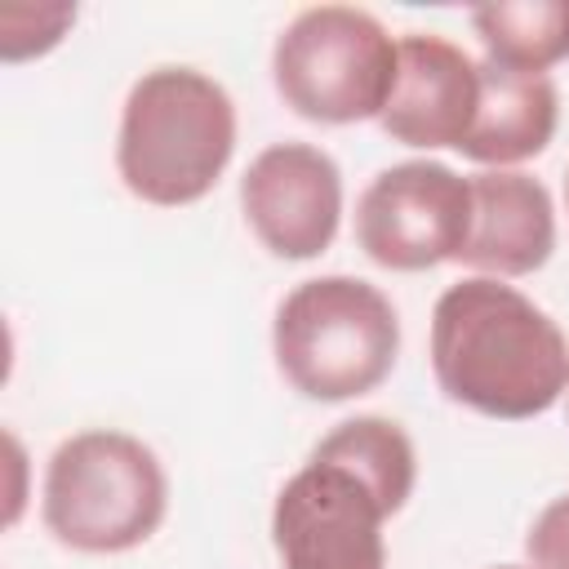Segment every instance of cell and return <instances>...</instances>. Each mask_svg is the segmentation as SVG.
<instances>
[{
	"label": "cell",
	"mask_w": 569,
	"mask_h": 569,
	"mask_svg": "<svg viewBox=\"0 0 569 569\" xmlns=\"http://www.w3.org/2000/svg\"><path fill=\"white\" fill-rule=\"evenodd\" d=\"M311 458H325V462H338V467L356 471V476L382 498V507H387L391 516L409 502L413 480H418L413 440L405 436L400 422L378 418V413H360V418L338 422L329 436L316 440Z\"/></svg>",
	"instance_id": "obj_12"
},
{
	"label": "cell",
	"mask_w": 569,
	"mask_h": 569,
	"mask_svg": "<svg viewBox=\"0 0 569 569\" xmlns=\"http://www.w3.org/2000/svg\"><path fill=\"white\" fill-rule=\"evenodd\" d=\"M471 31L480 36L489 62L511 71L547 76L569 58V0H498L471 9Z\"/></svg>",
	"instance_id": "obj_13"
},
{
	"label": "cell",
	"mask_w": 569,
	"mask_h": 569,
	"mask_svg": "<svg viewBox=\"0 0 569 569\" xmlns=\"http://www.w3.org/2000/svg\"><path fill=\"white\" fill-rule=\"evenodd\" d=\"M391 511L347 467L307 458L276 493L271 542L284 569H387Z\"/></svg>",
	"instance_id": "obj_7"
},
{
	"label": "cell",
	"mask_w": 569,
	"mask_h": 569,
	"mask_svg": "<svg viewBox=\"0 0 569 569\" xmlns=\"http://www.w3.org/2000/svg\"><path fill=\"white\" fill-rule=\"evenodd\" d=\"M565 200H569V178H565Z\"/></svg>",
	"instance_id": "obj_18"
},
{
	"label": "cell",
	"mask_w": 569,
	"mask_h": 569,
	"mask_svg": "<svg viewBox=\"0 0 569 569\" xmlns=\"http://www.w3.org/2000/svg\"><path fill=\"white\" fill-rule=\"evenodd\" d=\"M240 209L267 253L284 262H311L338 236L342 169L311 142H271L240 178Z\"/></svg>",
	"instance_id": "obj_8"
},
{
	"label": "cell",
	"mask_w": 569,
	"mask_h": 569,
	"mask_svg": "<svg viewBox=\"0 0 569 569\" xmlns=\"http://www.w3.org/2000/svg\"><path fill=\"white\" fill-rule=\"evenodd\" d=\"M476 67H480V102L458 151L485 169H516L542 156L560 124V93L551 76L511 71L489 58Z\"/></svg>",
	"instance_id": "obj_11"
},
{
	"label": "cell",
	"mask_w": 569,
	"mask_h": 569,
	"mask_svg": "<svg viewBox=\"0 0 569 569\" xmlns=\"http://www.w3.org/2000/svg\"><path fill=\"white\" fill-rule=\"evenodd\" d=\"M4 445H9V467H13V489H9V525H13L22 511V445L13 436H4Z\"/></svg>",
	"instance_id": "obj_16"
},
{
	"label": "cell",
	"mask_w": 569,
	"mask_h": 569,
	"mask_svg": "<svg viewBox=\"0 0 569 569\" xmlns=\"http://www.w3.org/2000/svg\"><path fill=\"white\" fill-rule=\"evenodd\" d=\"M271 351L298 396L320 405L356 400L396 369L400 316L391 298L360 276H311L280 298Z\"/></svg>",
	"instance_id": "obj_3"
},
{
	"label": "cell",
	"mask_w": 569,
	"mask_h": 569,
	"mask_svg": "<svg viewBox=\"0 0 569 569\" xmlns=\"http://www.w3.org/2000/svg\"><path fill=\"white\" fill-rule=\"evenodd\" d=\"M556 249V204L551 191L520 169L471 173V236L458 253L462 267L516 280L538 271Z\"/></svg>",
	"instance_id": "obj_10"
},
{
	"label": "cell",
	"mask_w": 569,
	"mask_h": 569,
	"mask_svg": "<svg viewBox=\"0 0 569 569\" xmlns=\"http://www.w3.org/2000/svg\"><path fill=\"white\" fill-rule=\"evenodd\" d=\"M525 551L533 569H569V493L538 511L525 533Z\"/></svg>",
	"instance_id": "obj_15"
},
{
	"label": "cell",
	"mask_w": 569,
	"mask_h": 569,
	"mask_svg": "<svg viewBox=\"0 0 569 569\" xmlns=\"http://www.w3.org/2000/svg\"><path fill=\"white\" fill-rule=\"evenodd\" d=\"M471 236V178L440 160H400L356 200V244L387 271L458 262Z\"/></svg>",
	"instance_id": "obj_6"
},
{
	"label": "cell",
	"mask_w": 569,
	"mask_h": 569,
	"mask_svg": "<svg viewBox=\"0 0 569 569\" xmlns=\"http://www.w3.org/2000/svg\"><path fill=\"white\" fill-rule=\"evenodd\" d=\"M236 156V102L196 67H151L133 80L120 133V182L160 209L204 200Z\"/></svg>",
	"instance_id": "obj_2"
},
{
	"label": "cell",
	"mask_w": 569,
	"mask_h": 569,
	"mask_svg": "<svg viewBox=\"0 0 569 569\" xmlns=\"http://www.w3.org/2000/svg\"><path fill=\"white\" fill-rule=\"evenodd\" d=\"M493 569H533V565H493Z\"/></svg>",
	"instance_id": "obj_17"
},
{
	"label": "cell",
	"mask_w": 569,
	"mask_h": 569,
	"mask_svg": "<svg viewBox=\"0 0 569 569\" xmlns=\"http://www.w3.org/2000/svg\"><path fill=\"white\" fill-rule=\"evenodd\" d=\"M400 67V40L356 4H311L289 18L271 49L284 107L316 124L378 120Z\"/></svg>",
	"instance_id": "obj_5"
},
{
	"label": "cell",
	"mask_w": 569,
	"mask_h": 569,
	"mask_svg": "<svg viewBox=\"0 0 569 569\" xmlns=\"http://www.w3.org/2000/svg\"><path fill=\"white\" fill-rule=\"evenodd\" d=\"M431 373L453 405L525 422L569 391V342L516 284L467 276L436 298Z\"/></svg>",
	"instance_id": "obj_1"
},
{
	"label": "cell",
	"mask_w": 569,
	"mask_h": 569,
	"mask_svg": "<svg viewBox=\"0 0 569 569\" xmlns=\"http://www.w3.org/2000/svg\"><path fill=\"white\" fill-rule=\"evenodd\" d=\"M76 22V4H4L0 9V58L27 62L49 53Z\"/></svg>",
	"instance_id": "obj_14"
},
{
	"label": "cell",
	"mask_w": 569,
	"mask_h": 569,
	"mask_svg": "<svg viewBox=\"0 0 569 569\" xmlns=\"http://www.w3.org/2000/svg\"><path fill=\"white\" fill-rule=\"evenodd\" d=\"M169 511V476L151 445L129 431L93 427L67 436L40 489L44 529L84 556H120L142 547Z\"/></svg>",
	"instance_id": "obj_4"
},
{
	"label": "cell",
	"mask_w": 569,
	"mask_h": 569,
	"mask_svg": "<svg viewBox=\"0 0 569 569\" xmlns=\"http://www.w3.org/2000/svg\"><path fill=\"white\" fill-rule=\"evenodd\" d=\"M480 102V67L445 36H400V67L391 98L378 116L382 133L400 147L440 151L462 147Z\"/></svg>",
	"instance_id": "obj_9"
}]
</instances>
